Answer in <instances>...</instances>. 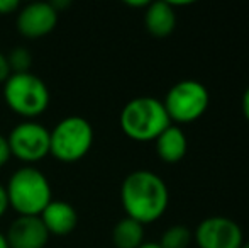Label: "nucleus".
Listing matches in <instances>:
<instances>
[{
  "instance_id": "f257e3e1",
  "label": "nucleus",
  "mask_w": 249,
  "mask_h": 248,
  "mask_svg": "<svg viewBox=\"0 0 249 248\" xmlns=\"http://www.w3.org/2000/svg\"><path fill=\"white\" fill-rule=\"evenodd\" d=\"M121 202L127 218L149 225L166 212L170 191L164 180L151 170H134L121 186Z\"/></svg>"
},
{
  "instance_id": "f03ea898",
  "label": "nucleus",
  "mask_w": 249,
  "mask_h": 248,
  "mask_svg": "<svg viewBox=\"0 0 249 248\" xmlns=\"http://www.w3.org/2000/svg\"><path fill=\"white\" fill-rule=\"evenodd\" d=\"M5 191L9 208L19 216H39L53 201L50 180L44 172L33 165H24L12 172Z\"/></svg>"
},
{
  "instance_id": "7ed1b4c3",
  "label": "nucleus",
  "mask_w": 249,
  "mask_h": 248,
  "mask_svg": "<svg viewBox=\"0 0 249 248\" xmlns=\"http://www.w3.org/2000/svg\"><path fill=\"white\" fill-rule=\"evenodd\" d=\"M121 129L129 139L138 143L154 141L171 124L163 100L142 95L129 100L121 111Z\"/></svg>"
},
{
  "instance_id": "20e7f679",
  "label": "nucleus",
  "mask_w": 249,
  "mask_h": 248,
  "mask_svg": "<svg viewBox=\"0 0 249 248\" xmlns=\"http://www.w3.org/2000/svg\"><path fill=\"white\" fill-rule=\"evenodd\" d=\"M3 100L14 114L33 121L50 107V89L34 73H12L3 83Z\"/></svg>"
},
{
  "instance_id": "39448f33",
  "label": "nucleus",
  "mask_w": 249,
  "mask_h": 248,
  "mask_svg": "<svg viewBox=\"0 0 249 248\" xmlns=\"http://www.w3.org/2000/svg\"><path fill=\"white\" fill-rule=\"evenodd\" d=\"M93 145V128L82 116H68L50 131V155L61 163L80 162Z\"/></svg>"
},
{
  "instance_id": "423d86ee",
  "label": "nucleus",
  "mask_w": 249,
  "mask_h": 248,
  "mask_svg": "<svg viewBox=\"0 0 249 248\" xmlns=\"http://www.w3.org/2000/svg\"><path fill=\"white\" fill-rule=\"evenodd\" d=\"M210 94L198 80H180L166 92L163 106L171 123L190 124L209 109Z\"/></svg>"
},
{
  "instance_id": "0eeeda50",
  "label": "nucleus",
  "mask_w": 249,
  "mask_h": 248,
  "mask_svg": "<svg viewBox=\"0 0 249 248\" xmlns=\"http://www.w3.org/2000/svg\"><path fill=\"white\" fill-rule=\"evenodd\" d=\"M10 155L24 163H36L50 155V129L36 121H24L7 134Z\"/></svg>"
},
{
  "instance_id": "6e6552de",
  "label": "nucleus",
  "mask_w": 249,
  "mask_h": 248,
  "mask_svg": "<svg viewBox=\"0 0 249 248\" xmlns=\"http://www.w3.org/2000/svg\"><path fill=\"white\" fill-rule=\"evenodd\" d=\"M194 240L198 248H241L244 235L234 219L226 216H209L195 228Z\"/></svg>"
},
{
  "instance_id": "1a4fd4ad",
  "label": "nucleus",
  "mask_w": 249,
  "mask_h": 248,
  "mask_svg": "<svg viewBox=\"0 0 249 248\" xmlns=\"http://www.w3.org/2000/svg\"><path fill=\"white\" fill-rule=\"evenodd\" d=\"M58 24V12L51 2H33L17 12V31L27 39H39L53 33Z\"/></svg>"
},
{
  "instance_id": "9d476101",
  "label": "nucleus",
  "mask_w": 249,
  "mask_h": 248,
  "mask_svg": "<svg viewBox=\"0 0 249 248\" xmlns=\"http://www.w3.org/2000/svg\"><path fill=\"white\" fill-rule=\"evenodd\" d=\"M9 248H44L50 233L39 216H17L5 233Z\"/></svg>"
},
{
  "instance_id": "9b49d317",
  "label": "nucleus",
  "mask_w": 249,
  "mask_h": 248,
  "mask_svg": "<svg viewBox=\"0 0 249 248\" xmlns=\"http://www.w3.org/2000/svg\"><path fill=\"white\" fill-rule=\"evenodd\" d=\"M44 228L48 229L50 236H66L75 231L78 225V214L70 202L53 199L39 214Z\"/></svg>"
},
{
  "instance_id": "f8f14e48",
  "label": "nucleus",
  "mask_w": 249,
  "mask_h": 248,
  "mask_svg": "<svg viewBox=\"0 0 249 248\" xmlns=\"http://www.w3.org/2000/svg\"><path fill=\"white\" fill-rule=\"evenodd\" d=\"M156 155L164 163H178L188 150V141L185 131L177 124H170L156 139H154Z\"/></svg>"
},
{
  "instance_id": "ddd939ff",
  "label": "nucleus",
  "mask_w": 249,
  "mask_h": 248,
  "mask_svg": "<svg viewBox=\"0 0 249 248\" xmlns=\"http://www.w3.org/2000/svg\"><path fill=\"white\" fill-rule=\"evenodd\" d=\"M177 26V12L166 2H149L144 9V27L153 38H168Z\"/></svg>"
},
{
  "instance_id": "4468645a",
  "label": "nucleus",
  "mask_w": 249,
  "mask_h": 248,
  "mask_svg": "<svg viewBox=\"0 0 249 248\" xmlns=\"http://www.w3.org/2000/svg\"><path fill=\"white\" fill-rule=\"evenodd\" d=\"M112 243L115 248H139L144 243V225L131 218H122L112 229Z\"/></svg>"
},
{
  "instance_id": "2eb2a0df",
  "label": "nucleus",
  "mask_w": 249,
  "mask_h": 248,
  "mask_svg": "<svg viewBox=\"0 0 249 248\" xmlns=\"http://www.w3.org/2000/svg\"><path fill=\"white\" fill-rule=\"evenodd\" d=\"M194 242V231L185 225H173L164 229L161 235L160 243L161 248H188Z\"/></svg>"
},
{
  "instance_id": "dca6fc26",
  "label": "nucleus",
  "mask_w": 249,
  "mask_h": 248,
  "mask_svg": "<svg viewBox=\"0 0 249 248\" xmlns=\"http://www.w3.org/2000/svg\"><path fill=\"white\" fill-rule=\"evenodd\" d=\"M7 61L12 73H27L33 65V55L27 48L17 46L7 53Z\"/></svg>"
},
{
  "instance_id": "f3484780",
  "label": "nucleus",
  "mask_w": 249,
  "mask_h": 248,
  "mask_svg": "<svg viewBox=\"0 0 249 248\" xmlns=\"http://www.w3.org/2000/svg\"><path fill=\"white\" fill-rule=\"evenodd\" d=\"M19 0H0V16H10L14 12H19Z\"/></svg>"
},
{
  "instance_id": "a211bd4d",
  "label": "nucleus",
  "mask_w": 249,
  "mask_h": 248,
  "mask_svg": "<svg viewBox=\"0 0 249 248\" xmlns=\"http://www.w3.org/2000/svg\"><path fill=\"white\" fill-rule=\"evenodd\" d=\"M10 158H12V155H10V148H9V143H7V136H3L2 133H0V167L7 165Z\"/></svg>"
},
{
  "instance_id": "6ab92c4d",
  "label": "nucleus",
  "mask_w": 249,
  "mask_h": 248,
  "mask_svg": "<svg viewBox=\"0 0 249 248\" xmlns=\"http://www.w3.org/2000/svg\"><path fill=\"white\" fill-rule=\"evenodd\" d=\"M12 75L10 72V66H9V61H7V55L0 51V83H5V80Z\"/></svg>"
},
{
  "instance_id": "aec40b11",
  "label": "nucleus",
  "mask_w": 249,
  "mask_h": 248,
  "mask_svg": "<svg viewBox=\"0 0 249 248\" xmlns=\"http://www.w3.org/2000/svg\"><path fill=\"white\" fill-rule=\"evenodd\" d=\"M9 209V199H7V191H5V186L0 184V218L7 212Z\"/></svg>"
},
{
  "instance_id": "412c9836",
  "label": "nucleus",
  "mask_w": 249,
  "mask_h": 248,
  "mask_svg": "<svg viewBox=\"0 0 249 248\" xmlns=\"http://www.w3.org/2000/svg\"><path fill=\"white\" fill-rule=\"evenodd\" d=\"M241 106H243V114L246 117V121L249 123V87L244 90L243 94V100H241Z\"/></svg>"
},
{
  "instance_id": "4be33fe9",
  "label": "nucleus",
  "mask_w": 249,
  "mask_h": 248,
  "mask_svg": "<svg viewBox=\"0 0 249 248\" xmlns=\"http://www.w3.org/2000/svg\"><path fill=\"white\" fill-rule=\"evenodd\" d=\"M148 3V0H125V5L134 7V9H146Z\"/></svg>"
},
{
  "instance_id": "5701e85b",
  "label": "nucleus",
  "mask_w": 249,
  "mask_h": 248,
  "mask_svg": "<svg viewBox=\"0 0 249 248\" xmlns=\"http://www.w3.org/2000/svg\"><path fill=\"white\" fill-rule=\"evenodd\" d=\"M139 248H161V247H160V243H156V242H144Z\"/></svg>"
},
{
  "instance_id": "b1692460",
  "label": "nucleus",
  "mask_w": 249,
  "mask_h": 248,
  "mask_svg": "<svg viewBox=\"0 0 249 248\" xmlns=\"http://www.w3.org/2000/svg\"><path fill=\"white\" fill-rule=\"evenodd\" d=\"M0 248H9V243H7V238L2 231H0Z\"/></svg>"
},
{
  "instance_id": "393cba45",
  "label": "nucleus",
  "mask_w": 249,
  "mask_h": 248,
  "mask_svg": "<svg viewBox=\"0 0 249 248\" xmlns=\"http://www.w3.org/2000/svg\"><path fill=\"white\" fill-rule=\"evenodd\" d=\"M241 248H249V240H248V242H244L243 245H241Z\"/></svg>"
}]
</instances>
